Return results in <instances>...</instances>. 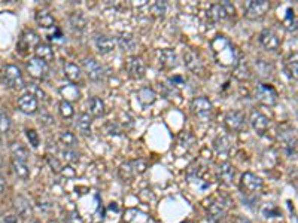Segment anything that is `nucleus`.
<instances>
[{
    "mask_svg": "<svg viewBox=\"0 0 298 223\" xmlns=\"http://www.w3.org/2000/svg\"><path fill=\"white\" fill-rule=\"evenodd\" d=\"M91 115H90V113H81V115L78 116V121H76V128L81 131V134L90 135V134H91Z\"/></svg>",
    "mask_w": 298,
    "mask_h": 223,
    "instance_id": "5701e85b",
    "label": "nucleus"
},
{
    "mask_svg": "<svg viewBox=\"0 0 298 223\" xmlns=\"http://www.w3.org/2000/svg\"><path fill=\"white\" fill-rule=\"evenodd\" d=\"M255 98L264 106H275L277 103V91L269 84H259L255 89Z\"/></svg>",
    "mask_w": 298,
    "mask_h": 223,
    "instance_id": "20e7f679",
    "label": "nucleus"
},
{
    "mask_svg": "<svg viewBox=\"0 0 298 223\" xmlns=\"http://www.w3.org/2000/svg\"><path fill=\"white\" fill-rule=\"evenodd\" d=\"M95 46H97V49H98L100 54H109V52H112L115 49L116 42H115L112 38L102 34V36H97L95 38Z\"/></svg>",
    "mask_w": 298,
    "mask_h": 223,
    "instance_id": "4be33fe9",
    "label": "nucleus"
},
{
    "mask_svg": "<svg viewBox=\"0 0 298 223\" xmlns=\"http://www.w3.org/2000/svg\"><path fill=\"white\" fill-rule=\"evenodd\" d=\"M0 223H18V222H17V216H14V214H6V216H0Z\"/></svg>",
    "mask_w": 298,
    "mask_h": 223,
    "instance_id": "a18cd8bd",
    "label": "nucleus"
},
{
    "mask_svg": "<svg viewBox=\"0 0 298 223\" xmlns=\"http://www.w3.org/2000/svg\"><path fill=\"white\" fill-rule=\"evenodd\" d=\"M118 45L122 51H133L136 48V41L131 34L122 33V34L118 36Z\"/></svg>",
    "mask_w": 298,
    "mask_h": 223,
    "instance_id": "c756f323",
    "label": "nucleus"
},
{
    "mask_svg": "<svg viewBox=\"0 0 298 223\" xmlns=\"http://www.w3.org/2000/svg\"><path fill=\"white\" fill-rule=\"evenodd\" d=\"M14 207H15V211L17 214L21 217V219H28L31 214H33V208H31V204L30 201L24 197H17L15 201H14Z\"/></svg>",
    "mask_w": 298,
    "mask_h": 223,
    "instance_id": "a211bd4d",
    "label": "nucleus"
},
{
    "mask_svg": "<svg viewBox=\"0 0 298 223\" xmlns=\"http://www.w3.org/2000/svg\"><path fill=\"white\" fill-rule=\"evenodd\" d=\"M35 54L38 58H41L42 61H45L46 64L52 63L55 60V52L52 49V46L49 44H39L35 48Z\"/></svg>",
    "mask_w": 298,
    "mask_h": 223,
    "instance_id": "aec40b11",
    "label": "nucleus"
},
{
    "mask_svg": "<svg viewBox=\"0 0 298 223\" xmlns=\"http://www.w3.org/2000/svg\"><path fill=\"white\" fill-rule=\"evenodd\" d=\"M11 155H12V161H21V162H27L28 159V151L24 147L20 141H14L11 144Z\"/></svg>",
    "mask_w": 298,
    "mask_h": 223,
    "instance_id": "b1692460",
    "label": "nucleus"
},
{
    "mask_svg": "<svg viewBox=\"0 0 298 223\" xmlns=\"http://www.w3.org/2000/svg\"><path fill=\"white\" fill-rule=\"evenodd\" d=\"M191 110L198 119L209 121L210 116H212V112H213V106H212L210 100L206 97H197L191 103Z\"/></svg>",
    "mask_w": 298,
    "mask_h": 223,
    "instance_id": "39448f33",
    "label": "nucleus"
},
{
    "mask_svg": "<svg viewBox=\"0 0 298 223\" xmlns=\"http://www.w3.org/2000/svg\"><path fill=\"white\" fill-rule=\"evenodd\" d=\"M234 174H236L234 167H233L231 164H228V162L221 164L219 168H218V177H219V180H221L222 183L229 184V183L233 181V178H234Z\"/></svg>",
    "mask_w": 298,
    "mask_h": 223,
    "instance_id": "393cba45",
    "label": "nucleus"
},
{
    "mask_svg": "<svg viewBox=\"0 0 298 223\" xmlns=\"http://www.w3.org/2000/svg\"><path fill=\"white\" fill-rule=\"evenodd\" d=\"M90 113L95 118H100L105 115V103L98 97H92L90 100Z\"/></svg>",
    "mask_w": 298,
    "mask_h": 223,
    "instance_id": "7c9ffc66",
    "label": "nucleus"
},
{
    "mask_svg": "<svg viewBox=\"0 0 298 223\" xmlns=\"http://www.w3.org/2000/svg\"><path fill=\"white\" fill-rule=\"evenodd\" d=\"M63 73H64V78L69 81L70 84H76V82H79L81 81V78H82V70H81V67L78 66V64H75V63H66L64 66H63Z\"/></svg>",
    "mask_w": 298,
    "mask_h": 223,
    "instance_id": "412c9836",
    "label": "nucleus"
},
{
    "mask_svg": "<svg viewBox=\"0 0 298 223\" xmlns=\"http://www.w3.org/2000/svg\"><path fill=\"white\" fill-rule=\"evenodd\" d=\"M228 202L227 198H219L215 202L210 204L209 207V217L213 220V222H219L225 217L227 214V210H228Z\"/></svg>",
    "mask_w": 298,
    "mask_h": 223,
    "instance_id": "1a4fd4ad",
    "label": "nucleus"
},
{
    "mask_svg": "<svg viewBox=\"0 0 298 223\" xmlns=\"http://www.w3.org/2000/svg\"><path fill=\"white\" fill-rule=\"evenodd\" d=\"M5 188H6V180H5V177L0 174V194L5 191Z\"/></svg>",
    "mask_w": 298,
    "mask_h": 223,
    "instance_id": "49530a36",
    "label": "nucleus"
},
{
    "mask_svg": "<svg viewBox=\"0 0 298 223\" xmlns=\"http://www.w3.org/2000/svg\"><path fill=\"white\" fill-rule=\"evenodd\" d=\"M58 140H60V143H61L64 147H68V149H75V146H76V137H75V134L70 133V131H63V133H60Z\"/></svg>",
    "mask_w": 298,
    "mask_h": 223,
    "instance_id": "473e14b6",
    "label": "nucleus"
},
{
    "mask_svg": "<svg viewBox=\"0 0 298 223\" xmlns=\"http://www.w3.org/2000/svg\"><path fill=\"white\" fill-rule=\"evenodd\" d=\"M127 71L133 79H142L145 76V63L140 57H130L127 60Z\"/></svg>",
    "mask_w": 298,
    "mask_h": 223,
    "instance_id": "2eb2a0df",
    "label": "nucleus"
},
{
    "mask_svg": "<svg viewBox=\"0 0 298 223\" xmlns=\"http://www.w3.org/2000/svg\"><path fill=\"white\" fill-rule=\"evenodd\" d=\"M25 88H27V92H28V94H31V95L36 97L38 100H45V91L41 88V87H38V85H35V84H30V85H25Z\"/></svg>",
    "mask_w": 298,
    "mask_h": 223,
    "instance_id": "4c0bfd02",
    "label": "nucleus"
},
{
    "mask_svg": "<svg viewBox=\"0 0 298 223\" xmlns=\"http://www.w3.org/2000/svg\"><path fill=\"white\" fill-rule=\"evenodd\" d=\"M236 223H251V220L246 219V217H243V216H239V217L236 219Z\"/></svg>",
    "mask_w": 298,
    "mask_h": 223,
    "instance_id": "de8ad7c7",
    "label": "nucleus"
},
{
    "mask_svg": "<svg viewBox=\"0 0 298 223\" xmlns=\"http://www.w3.org/2000/svg\"><path fill=\"white\" fill-rule=\"evenodd\" d=\"M225 127L229 131H242L246 127L245 115L239 110H231L225 115Z\"/></svg>",
    "mask_w": 298,
    "mask_h": 223,
    "instance_id": "9d476101",
    "label": "nucleus"
},
{
    "mask_svg": "<svg viewBox=\"0 0 298 223\" xmlns=\"http://www.w3.org/2000/svg\"><path fill=\"white\" fill-rule=\"evenodd\" d=\"M135 176H136V171H135V167H133V162L131 161L124 162L119 167V177L122 178V180H131Z\"/></svg>",
    "mask_w": 298,
    "mask_h": 223,
    "instance_id": "2f4dec72",
    "label": "nucleus"
},
{
    "mask_svg": "<svg viewBox=\"0 0 298 223\" xmlns=\"http://www.w3.org/2000/svg\"><path fill=\"white\" fill-rule=\"evenodd\" d=\"M259 42H261V45H262L267 51H272V52L277 51L279 46H280V39H279V36L276 34L273 30H269V28H266V30L261 31V34H259Z\"/></svg>",
    "mask_w": 298,
    "mask_h": 223,
    "instance_id": "4468645a",
    "label": "nucleus"
},
{
    "mask_svg": "<svg viewBox=\"0 0 298 223\" xmlns=\"http://www.w3.org/2000/svg\"><path fill=\"white\" fill-rule=\"evenodd\" d=\"M35 18H36V22H38L41 27H44V28H51V27L55 25L54 17H52L49 12H46V11H38V14H36Z\"/></svg>",
    "mask_w": 298,
    "mask_h": 223,
    "instance_id": "c85d7f7f",
    "label": "nucleus"
},
{
    "mask_svg": "<svg viewBox=\"0 0 298 223\" xmlns=\"http://www.w3.org/2000/svg\"><path fill=\"white\" fill-rule=\"evenodd\" d=\"M18 109L25 115H35L39 109V100L31 94L25 92L18 98Z\"/></svg>",
    "mask_w": 298,
    "mask_h": 223,
    "instance_id": "f8f14e48",
    "label": "nucleus"
},
{
    "mask_svg": "<svg viewBox=\"0 0 298 223\" xmlns=\"http://www.w3.org/2000/svg\"><path fill=\"white\" fill-rule=\"evenodd\" d=\"M0 79L2 82L8 87V88L12 89H21L25 87L23 79V75H21V70L14 64H8L2 68L0 71Z\"/></svg>",
    "mask_w": 298,
    "mask_h": 223,
    "instance_id": "f03ea898",
    "label": "nucleus"
},
{
    "mask_svg": "<svg viewBox=\"0 0 298 223\" xmlns=\"http://www.w3.org/2000/svg\"><path fill=\"white\" fill-rule=\"evenodd\" d=\"M60 115L64 118V119H70V118H73V115H75V110H73V106H72V103L69 101H61L60 103Z\"/></svg>",
    "mask_w": 298,
    "mask_h": 223,
    "instance_id": "e433bc0d",
    "label": "nucleus"
},
{
    "mask_svg": "<svg viewBox=\"0 0 298 223\" xmlns=\"http://www.w3.org/2000/svg\"><path fill=\"white\" fill-rule=\"evenodd\" d=\"M48 223H60V222H58V220H49Z\"/></svg>",
    "mask_w": 298,
    "mask_h": 223,
    "instance_id": "09e8293b",
    "label": "nucleus"
},
{
    "mask_svg": "<svg viewBox=\"0 0 298 223\" xmlns=\"http://www.w3.org/2000/svg\"><path fill=\"white\" fill-rule=\"evenodd\" d=\"M61 156H63L69 164H75V162L79 161V155L75 152V149H68V147H64V149L61 151Z\"/></svg>",
    "mask_w": 298,
    "mask_h": 223,
    "instance_id": "58836bf2",
    "label": "nucleus"
},
{
    "mask_svg": "<svg viewBox=\"0 0 298 223\" xmlns=\"http://www.w3.org/2000/svg\"><path fill=\"white\" fill-rule=\"evenodd\" d=\"M11 128V119L5 112H0V133L5 134Z\"/></svg>",
    "mask_w": 298,
    "mask_h": 223,
    "instance_id": "ea45409f",
    "label": "nucleus"
},
{
    "mask_svg": "<svg viewBox=\"0 0 298 223\" xmlns=\"http://www.w3.org/2000/svg\"><path fill=\"white\" fill-rule=\"evenodd\" d=\"M82 67H84L87 76L94 82H98V81L103 79V75H105L103 73V67L100 66L98 61H95L94 58H85L82 61Z\"/></svg>",
    "mask_w": 298,
    "mask_h": 223,
    "instance_id": "ddd939ff",
    "label": "nucleus"
},
{
    "mask_svg": "<svg viewBox=\"0 0 298 223\" xmlns=\"http://www.w3.org/2000/svg\"><path fill=\"white\" fill-rule=\"evenodd\" d=\"M184 60L186 67H188L191 71H194L195 75L203 71V63H202L200 57L197 55V52H194L192 49H188V51L185 52Z\"/></svg>",
    "mask_w": 298,
    "mask_h": 223,
    "instance_id": "f3484780",
    "label": "nucleus"
},
{
    "mask_svg": "<svg viewBox=\"0 0 298 223\" xmlns=\"http://www.w3.org/2000/svg\"><path fill=\"white\" fill-rule=\"evenodd\" d=\"M131 162H133V167H135L136 174H143L146 171V168H148V164L143 159H136V161H131Z\"/></svg>",
    "mask_w": 298,
    "mask_h": 223,
    "instance_id": "a19ab883",
    "label": "nucleus"
},
{
    "mask_svg": "<svg viewBox=\"0 0 298 223\" xmlns=\"http://www.w3.org/2000/svg\"><path fill=\"white\" fill-rule=\"evenodd\" d=\"M210 48H212V54L216 60L218 64L222 67H234L240 63L239 60V54L236 51V48L229 42L227 38L224 36H216L212 42H210Z\"/></svg>",
    "mask_w": 298,
    "mask_h": 223,
    "instance_id": "f257e3e1",
    "label": "nucleus"
},
{
    "mask_svg": "<svg viewBox=\"0 0 298 223\" xmlns=\"http://www.w3.org/2000/svg\"><path fill=\"white\" fill-rule=\"evenodd\" d=\"M158 63L162 68L172 70L178 66V55L173 49H161L158 51Z\"/></svg>",
    "mask_w": 298,
    "mask_h": 223,
    "instance_id": "dca6fc26",
    "label": "nucleus"
},
{
    "mask_svg": "<svg viewBox=\"0 0 298 223\" xmlns=\"http://www.w3.org/2000/svg\"><path fill=\"white\" fill-rule=\"evenodd\" d=\"M27 71L28 75L33 78V79H38V81H42L48 76V71H49V67L45 61H42L41 58L38 57H33L30 58V61L27 63Z\"/></svg>",
    "mask_w": 298,
    "mask_h": 223,
    "instance_id": "6e6552de",
    "label": "nucleus"
},
{
    "mask_svg": "<svg viewBox=\"0 0 298 223\" xmlns=\"http://www.w3.org/2000/svg\"><path fill=\"white\" fill-rule=\"evenodd\" d=\"M21 42L25 44V46H35V48L41 44V42H39V36H38L33 30L24 31L23 36H21Z\"/></svg>",
    "mask_w": 298,
    "mask_h": 223,
    "instance_id": "72a5a7b5",
    "label": "nucleus"
},
{
    "mask_svg": "<svg viewBox=\"0 0 298 223\" xmlns=\"http://www.w3.org/2000/svg\"><path fill=\"white\" fill-rule=\"evenodd\" d=\"M12 171L15 173V176L21 180H27L30 177V168L27 165V162L21 161H12Z\"/></svg>",
    "mask_w": 298,
    "mask_h": 223,
    "instance_id": "cd10ccee",
    "label": "nucleus"
},
{
    "mask_svg": "<svg viewBox=\"0 0 298 223\" xmlns=\"http://www.w3.org/2000/svg\"><path fill=\"white\" fill-rule=\"evenodd\" d=\"M249 122H251L253 130L259 134V135L266 134L267 133V130L270 128V119H269L264 113H261V112L253 110L252 113H251Z\"/></svg>",
    "mask_w": 298,
    "mask_h": 223,
    "instance_id": "9b49d317",
    "label": "nucleus"
},
{
    "mask_svg": "<svg viewBox=\"0 0 298 223\" xmlns=\"http://www.w3.org/2000/svg\"><path fill=\"white\" fill-rule=\"evenodd\" d=\"M0 165H2V158H0Z\"/></svg>",
    "mask_w": 298,
    "mask_h": 223,
    "instance_id": "8fccbe9b",
    "label": "nucleus"
},
{
    "mask_svg": "<svg viewBox=\"0 0 298 223\" xmlns=\"http://www.w3.org/2000/svg\"><path fill=\"white\" fill-rule=\"evenodd\" d=\"M60 94L64 97V101H76V100H79V97H81V92H79V89L76 85H73V84H69V85H66V87H63V88H60Z\"/></svg>",
    "mask_w": 298,
    "mask_h": 223,
    "instance_id": "bb28decb",
    "label": "nucleus"
},
{
    "mask_svg": "<svg viewBox=\"0 0 298 223\" xmlns=\"http://www.w3.org/2000/svg\"><path fill=\"white\" fill-rule=\"evenodd\" d=\"M270 11V2L267 0H252L246 6V18L249 20H258L262 18L267 12Z\"/></svg>",
    "mask_w": 298,
    "mask_h": 223,
    "instance_id": "423d86ee",
    "label": "nucleus"
},
{
    "mask_svg": "<svg viewBox=\"0 0 298 223\" xmlns=\"http://www.w3.org/2000/svg\"><path fill=\"white\" fill-rule=\"evenodd\" d=\"M48 162H49V165H51L52 171H55V173H61V171H63V167H61V164L58 162V159H57V158H54V156H48Z\"/></svg>",
    "mask_w": 298,
    "mask_h": 223,
    "instance_id": "c03bdc74",
    "label": "nucleus"
},
{
    "mask_svg": "<svg viewBox=\"0 0 298 223\" xmlns=\"http://www.w3.org/2000/svg\"><path fill=\"white\" fill-rule=\"evenodd\" d=\"M25 133H27V138H28L30 144L33 147H38L39 146V135H38V133L35 130H27Z\"/></svg>",
    "mask_w": 298,
    "mask_h": 223,
    "instance_id": "79ce46f5",
    "label": "nucleus"
},
{
    "mask_svg": "<svg viewBox=\"0 0 298 223\" xmlns=\"http://www.w3.org/2000/svg\"><path fill=\"white\" fill-rule=\"evenodd\" d=\"M138 98H139V101H140L143 106H149V104L155 103V100H157V94H155V91H154L152 88L145 87V88L139 89Z\"/></svg>",
    "mask_w": 298,
    "mask_h": 223,
    "instance_id": "a878e982",
    "label": "nucleus"
},
{
    "mask_svg": "<svg viewBox=\"0 0 298 223\" xmlns=\"http://www.w3.org/2000/svg\"><path fill=\"white\" fill-rule=\"evenodd\" d=\"M151 12L154 17H158V18H162L167 12V3L165 2H155L152 6H151Z\"/></svg>",
    "mask_w": 298,
    "mask_h": 223,
    "instance_id": "f704fd0d",
    "label": "nucleus"
},
{
    "mask_svg": "<svg viewBox=\"0 0 298 223\" xmlns=\"http://www.w3.org/2000/svg\"><path fill=\"white\" fill-rule=\"evenodd\" d=\"M286 71H288V75H289L291 78H294V79H297L298 81V61H291V63H288Z\"/></svg>",
    "mask_w": 298,
    "mask_h": 223,
    "instance_id": "37998d69",
    "label": "nucleus"
},
{
    "mask_svg": "<svg viewBox=\"0 0 298 223\" xmlns=\"http://www.w3.org/2000/svg\"><path fill=\"white\" fill-rule=\"evenodd\" d=\"M194 143V138H192V135L188 133H182L179 135V138H178V147H182L185 152L191 147V144Z\"/></svg>",
    "mask_w": 298,
    "mask_h": 223,
    "instance_id": "c9c22d12",
    "label": "nucleus"
},
{
    "mask_svg": "<svg viewBox=\"0 0 298 223\" xmlns=\"http://www.w3.org/2000/svg\"><path fill=\"white\" fill-rule=\"evenodd\" d=\"M213 149L219 156L227 158L231 151V140L228 135H218L213 141Z\"/></svg>",
    "mask_w": 298,
    "mask_h": 223,
    "instance_id": "6ab92c4d",
    "label": "nucleus"
},
{
    "mask_svg": "<svg viewBox=\"0 0 298 223\" xmlns=\"http://www.w3.org/2000/svg\"><path fill=\"white\" fill-rule=\"evenodd\" d=\"M240 189L246 195L256 194L262 189V180L253 173H245L240 180Z\"/></svg>",
    "mask_w": 298,
    "mask_h": 223,
    "instance_id": "0eeeda50",
    "label": "nucleus"
},
{
    "mask_svg": "<svg viewBox=\"0 0 298 223\" xmlns=\"http://www.w3.org/2000/svg\"><path fill=\"white\" fill-rule=\"evenodd\" d=\"M236 14V8L231 2H222V3H215L210 6L207 11V17L213 22H219L227 20Z\"/></svg>",
    "mask_w": 298,
    "mask_h": 223,
    "instance_id": "7ed1b4c3",
    "label": "nucleus"
}]
</instances>
